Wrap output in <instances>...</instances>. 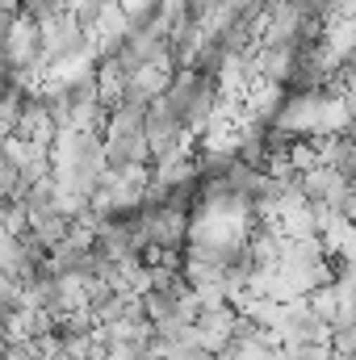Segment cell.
<instances>
[{
    "instance_id": "cell-1",
    "label": "cell",
    "mask_w": 356,
    "mask_h": 360,
    "mask_svg": "<svg viewBox=\"0 0 356 360\" xmlns=\"http://www.w3.org/2000/svg\"><path fill=\"white\" fill-rule=\"evenodd\" d=\"M84 42H89L84 21H80L72 8H59V13H51V17L38 21V51H42V63H51V59H59V55H68V51H80Z\"/></svg>"
},
{
    "instance_id": "cell-3",
    "label": "cell",
    "mask_w": 356,
    "mask_h": 360,
    "mask_svg": "<svg viewBox=\"0 0 356 360\" xmlns=\"http://www.w3.org/2000/svg\"><path fill=\"white\" fill-rule=\"evenodd\" d=\"M92 80H96V105H101V109H117V105L126 101V80H130V72L117 63V55H101Z\"/></svg>"
},
{
    "instance_id": "cell-2",
    "label": "cell",
    "mask_w": 356,
    "mask_h": 360,
    "mask_svg": "<svg viewBox=\"0 0 356 360\" xmlns=\"http://www.w3.org/2000/svg\"><path fill=\"white\" fill-rule=\"evenodd\" d=\"M13 134L30 139V143H38V147H51V143H55L59 122L51 117V109H46V101H42V92H30V96H25V105H21V117H17V130H13Z\"/></svg>"
},
{
    "instance_id": "cell-4",
    "label": "cell",
    "mask_w": 356,
    "mask_h": 360,
    "mask_svg": "<svg viewBox=\"0 0 356 360\" xmlns=\"http://www.w3.org/2000/svg\"><path fill=\"white\" fill-rule=\"evenodd\" d=\"M0 323H4V310H0Z\"/></svg>"
}]
</instances>
